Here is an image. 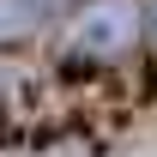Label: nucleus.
Returning <instances> with one entry per match:
<instances>
[{
	"instance_id": "nucleus-1",
	"label": "nucleus",
	"mask_w": 157,
	"mask_h": 157,
	"mask_svg": "<svg viewBox=\"0 0 157 157\" xmlns=\"http://www.w3.org/2000/svg\"><path fill=\"white\" fill-rule=\"evenodd\" d=\"M139 30H145L139 0H85L60 30V55L73 67H115L139 48Z\"/></svg>"
},
{
	"instance_id": "nucleus-2",
	"label": "nucleus",
	"mask_w": 157,
	"mask_h": 157,
	"mask_svg": "<svg viewBox=\"0 0 157 157\" xmlns=\"http://www.w3.org/2000/svg\"><path fill=\"white\" fill-rule=\"evenodd\" d=\"M36 24H42V6H36V0H0V48L30 42Z\"/></svg>"
},
{
	"instance_id": "nucleus-3",
	"label": "nucleus",
	"mask_w": 157,
	"mask_h": 157,
	"mask_svg": "<svg viewBox=\"0 0 157 157\" xmlns=\"http://www.w3.org/2000/svg\"><path fill=\"white\" fill-rule=\"evenodd\" d=\"M36 6H42V12H55V6H67V0H36Z\"/></svg>"
},
{
	"instance_id": "nucleus-4",
	"label": "nucleus",
	"mask_w": 157,
	"mask_h": 157,
	"mask_svg": "<svg viewBox=\"0 0 157 157\" xmlns=\"http://www.w3.org/2000/svg\"><path fill=\"white\" fill-rule=\"evenodd\" d=\"M0 85H12V73H0Z\"/></svg>"
},
{
	"instance_id": "nucleus-5",
	"label": "nucleus",
	"mask_w": 157,
	"mask_h": 157,
	"mask_svg": "<svg viewBox=\"0 0 157 157\" xmlns=\"http://www.w3.org/2000/svg\"><path fill=\"white\" fill-rule=\"evenodd\" d=\"M151 24H157V6H151Z\"/></svg>"
}]
</instances>
